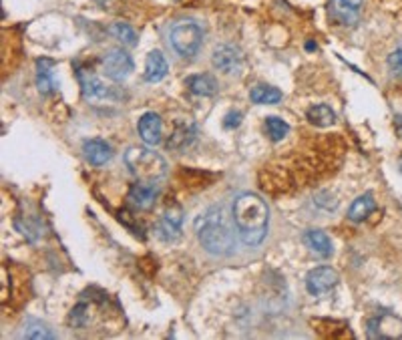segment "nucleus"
Returning a JSON list of instances; mask_svg holds the SVG:
<instances>
[{
	"label": "nucleus",
	"mask_w": 402,
	"mask_h": 340,
	"mask_svg": "<svg viewBox=\"0 0 402 340\" xmlns=\"http://www.w3.org/2000/svg\"><path fill=\"white\" fill-rule=\"evenodd\" d=\"M231 217L236 223V230L246 246H260L268 234L270 223V210L266 202L255 193H240L234 199Z\"/></svg>",
	"instance_id": "nucleus-1"
},
{
	"label": "nucleus",
	"mask_w": 402,
	"mask_h": 340,
	"mask_svg": "<svg viewBox=\"0 0 402 340\" xmlns=\"http://www.w3.org/2000/svg\"><path fill=\"white\" fill-rule=\"evenodd\" d=\"M236 226V223H234ZM223 208H212L195 219V234L201 247L212 256H227L236 247V234Z\"/></svg>",
	"instance_id": "nucleus-2"
},
{
	"label": "nucleus",
	"mask_w": 402,
	"mask_h": 340,
	"mask_svg": "<svg viewBox=\"0 0 402 340\" xmlns=\"http://www.w3.org/2000/svg\"><path fill=\"white\" fill-rule=\"evenodd\" d=\"M125 167L137 182L157 184L167 175V161L147 147H129L123 155Z\"/></svg>",
	"instance_id": "nucleus-3"
},
{
	"label": "nucleus",
	"mask_w": 402,
	"mask_h": 340,
	"mask_svg": "<svg viewBox=\"0 0 402 340\" xmlns=\"http://www.w3.org/2000/svg\"><path fill=\"white\" fill-rule=\"evenodd\" d=\"M169 40L179 57L191 59L199 53V49L203 45V31L193 21H179L171 27Z\"/></svg>",
	"instance_id": "nucleus-4"
},
{
	"label": "nucleus",
	"mask_w": 402,
	"mask_h": 340,
	"mask_svg": "<svg viewBox=\"0 0 402 340\" xmlns=\"http://www.w3.org/2000/svg\"><path fill=\"white\" fill-rule=\"evenodd\" d=\"M133 59L123 49H111L103 57V71L111 81H125L133 73Z\"/></svg>",
	"instance_id": "nucleus-5"
},
{
	"label": "nucleus",
	"mask_w": 402,
	"mask_h": 340,
	"mask_svg": "<svg viewBox=\"0 0 402 340\" xmlns=\"http://www.w3.org/2000/svg\"><path fill=\"white\" fill-rule=\"evenodd\" d=\"M368 337L370 339H401L402 337V318L394 314H382L368 322Z\"/></svg>",
	"instance_id": "nucleus-6"
},
{
	"label": "nucleus",
	"mask_w": 402,
	"mask_h": 340,
	"mask_svg": "<svg viewBox=\"0 0 402 340\" xmlns=\"http://www.w3.org/2000/svg\"><path fill=\"white\" fill-rule=\"evenodd\" d=\"M338 284V274L330 266H320L310 270L306 276V290L312 296H324Z\"/></svg>",
	"instance_id": "nucleus-7"
},
{
	"label": "nucleus",
	"mask_w": 402,
	"mask_h": 340,
	"mask_svg": "<svg viewBox=\"0 0 402 340\" xmlns=\"http://www.w3.org/2000/svg\"><path fill=\"white\" fill-rule=\"evenodd\" d=\"M212 64L223 75H234V73H240V69L244 64V57H242L240 49H236L231 45H219L214 49Z\"/></svg>",
	"instance_id": "nucleus-8"
},
{
	"label": "nucleus",
	"mask_w": 402,
	"mask_h": 340,
	"mask_svg": "<svg viewBox=\"0 0 402 340\" xmlns=\"http://www.w3.org/2000/svg\"><path fill=\"white\" fill-rule=\"evenodd\" d=\"M181 228H184V210L179 206H171L163 212V216L159 219L157 234L165 242H175L181 236Z\"/></svg>",
	"instance_id": "nucleus-9"
},
{
	"label": "nucleus",
	"mask_w": 402,
	"mask_h": 340,
	"mask_svg": "<svg viewBox=\"0 0 402 340\" xmlns=\"http://www.w3.org/2000/svg\"><path fill=\"white\" fill-rule=\"evenodd\" d=\"M157 197H159V187H157V184L139 182V184H135V186L129 189V197L127 199L137 210H149Z\"/></svg>",
	"instance_id": "nucleus-10"
},
{
	"label": "nucleus",
	"mask_w": 402,
	"mask_h": 340,
	"mask_svg": "<svg viewBox=\"0 0 402 340\" xmlns=\"http://www.w3.org/2000/svg\"><path fill=\"white\" fill-rule=\"evenodd\" d=\"M139 137L145 145L155 147L161 143V119L157 113H145L141 119H139Z\"/></svg>",
	"instance_id": "nucleus-11"
},
{
	"label": "nucleus",
	"mask_w": 402,
	"mask_h": 340,
	"mask_svg": "<svg viewBox=\"0 0 402 340\" xmlns=\"http://www.w3.org/2000/svg\"><path fill=\"white\" fill-rule=\"evenodd\" d=\"M83 154L87 157V161L91 163V165H105V163H109L111 161V157H113V147L107 143V141H103V139H89V141H85L83 143Z\"/></svg>",
	"instance_id": "nucleus-12"
},
{
	"label": "nucleus",
	"mask_w": 402,
	"mask_h": 340,
	"mask_svg": "<svg viewBox=\"0 0 402 340\" xmlns=\"http://www.w3.org/2000/svg\"><path fill=\"white\" fill-rule=\"evenodd\" d=\"M364 0H332V16L342 25H354L358 21V10Z\"/></svg>",
	"instance_id": "nucleus-13"
},
{
	"label": "nucleus",
	"mask_w": 402,
	"mask_h": 340,
	"mask_svg": "<svg viewBox=\"0 0 402 340\" xmlns=\"http://www.w3.org/2000/svg\"><path fill=\"white\" fill-rule=\"evenodd\" d=\"M169 71V64L167 59L161 51H151L147 55V61H145V73H143V79L147 83H159L161 79H165Z\"/></svg>",
	"instance_id": "nucleus-14"
},
{
	"label": "nucleus",
	"mask_w": 402,
	"mask_h": 340,
	"mask_svg": "<svg viewBox=\"0 0 402 340\" xmlns=\"http://www.w3.org/2000/svg\"><path fill=\"white\" fill-rule=\"evenodd\" d=\"M55 61L51 59H38L36 61V87L42 95H49L55 91L57 81H55Z\"/></svg>",
	"instance_id": "nucleus-15"
},
{
	"label": "nucleus",
	"mask_w": 402,
	"mask_h": 340,
	"mask_svg": "<svg viewBox=\"0 0 402 340\" xmlns=\"http://www.w3.org/2000/svg\"><path fill=\"white\" fill-rule=\"evenodd\" d=\"M304 242H306V246H308L314 254H318L320 258H330L332 252H334L332 240H330L328 234L322 232V230H308V232L304 234Z\"/></svg>",
	"instance_id": "nucleus-16"
},
{
	"label": "nucleus",
	"mask_w": 402,
	"mask_h": 340,
	"mask_svg": "<svg viewBox=\"0 0 402 340\" xmlns=\"http://www.w3.org/2000/svg\"><path fill=\"white\" fill-rule=\"evenodd\" d=\"M186 87L199 97H212L217 93V81L212 75H191L186 79Z\"/></svg>",
	"instance_id": "nucleus-17"
},
{
	"label": "nucleus",
	"mask_w": 402,
	"mask_h": 340,
	"mask_svg": "<svg viewBox=\"0 0 402 340\" xmlns=\"http://www.w3.org/2000/svg\"><path fill=\"white\" fill-rule=\"evenodd\" d=\"M193 137H195V127L191 123H177L175 127V131H173V135L167 139V149H184L187 147L191 141H193Z\"/></svg>",
	"instance_id": "nucleus-18"
},
{
	"label": "nucleus",
	"mask_w": 402,
	"mask_h": 340,
	"mask_svg": "<svg viewBox=\"0 0 402 340\" xmlns=\"http://www.w3.org/2000/svg\"><path fill=\"white\" fill-rule=\"evenodd\" d=\"M374 210H376V202H374L372 193H364L358 199H354V204L348 210V217L352 221H362V219L370 216Z\"/></svg>",
	"instance_id": "nucleus-19"
},
{
	"label": "nucleus",
	"mask_w": 402,
	"mask_h": 340,
	"mask_svg": "<svg viewBox=\"0 0 402 340\" xmlns=\"http://www.w3.org/2000/svg\"><path fill=\"white\" fill-rule=\"evenodd\" d=\"M306 119L316 127H330L336 123V113L328 105H314L308 109Z\"/></svg>",
	"instance_id": "nucleus-20"
},
{
	"label": "nucleus",
	"mask_w": 402,
	"mask_h": 340,
	"mask_svg": "<svg viewBox=\"0 0 402 340\" xmlns=\"http://www.w3.org/2000/svg\"><path fill=\"white\" fill-rule=\"evenodd\" d=\"M249 97L255 105H276L281 101V91L270 85H255Z\"/></svg>",
	"instance_id": "nucleus-21"
},
{
	"label": "nucleus",
	"mask_w": 402,
	"mask_h": 340,
	"mask_svg": "<svg viewBox=\"0 0 402 340\" xmlns=\"http://www.w3.org/2000/svg\"><path fill=\"white\" fill-rule=\"evenodd\" d=\"M23 339H32V340H40V339H55V332L49 330V326L40 320H34V318H29L23 326V332H21Z\"/></svg>",
	"instance_id": "nucleus-22"
},
{
	"label": "nucleus",
	"mask_w": 402,
	"mask_h": 340,
	"mask_svg": "<svg viewBox=\"0 0 402 340\" xmlns=\"http://www.w3.org/2000/svg\"><path fill=\"white\" fill-rule=\"evenodd\" d=\"M79 79H81V85H83V93L89 99H103L109 95V89L97 79V77H91V75H85L83 71L79 73Z\"/></svg>",
	"instance_id": "nucleus-23"
},
{
	"label": "nucleus",
	"mask_w": 402,
	"mask_h": 340,
	"mask_svg": "<svg viewBox=\"0 0 402 340\" xmlns=\"http://www.w3.org/2000/svg\"><path fill=\"white\" fill-rule=\"evenodd\" d=\"M109 32L121 42V45H125V47H137V42H139V38H137V32H135V29L133 27H129L127 23H113L111 25V29H109Z\"/></svg>",
	"instance_id": "nucleus-24"
},
{
	"label": "nucleus",
	"mask_w": 402,
	"mask_h": 340,
	"mask_svg": "<svg viewBox=\"0 0 402 340\" xmlns=\"http://www.w3.org/2000/svg\"><path fill=\"white\" fill-rule=\"evenodd\" d=\"M264 127H266V133L270 135L272 141H281L288 135V131H290V125L286 123V121H281L279 117H268Z\"/></svg>",
	"instance_id": "nucleus-25"
},
{
	"label": "nucleus",
	"mask_w": 402,
	"mask_h": 340,
	"mask_svg": "<svg viewBox=\"0 0 402 340\" xmlns=\"http://www.w3.org/2000/svg\"><path fill=\"white\" fill-rule=\"evenodd\" d=\"M85 318H87V306L85 304H79V306H75V310L71 312L68 322L73 326H83L85 324Z\"/></svg>",
	"instance_id": "nucleus-26"
},
{
	"label": "nucleus",
	"mask_w": 402,
	"mask_h": 340,
	"mask_svg": "<svg viewBox=\"0 0 402 340\" xmlns=\"http://www.w3.org/2000/svg\"><path fill=\"white\" fill-rule=\"evenodd\" d=\"M388 66H390V71H392L397 77H402V49H397V51L388 57Z\"/></svg>",
	"instance_id": "nucleus-27"
},
{
	"label": "nucleus",
	"mask_w": 402,
	"mask_h": 340,
	"mask_svg": "<svg viewBox=\"0 0 402 340\" xmlns=\"http://www.w3.org/2000/svg\"><path fill=\"white\" fill-rule=\"evenodd\" d=\"M240 123H242V113H240V111H234V113H229V115L225 117L223 127H225V129H231V127H238Z\"/></svg>",
	"instance_id": "nucleus-28"
},
{
	"label": "nucleus",
	"mask_w": 402,
	"mask_h": 340,
	"mask_svg": "<svg viewBox=\"0 0 402 340\" xmlns=\"http://www.w3.org/2000/svg\"><path fill=\"white\" fill-rule=\"evenodd\" d=\"M394 125H397V131H399V135L402 137V115H397V119H394Z\"/></svg>",
	"instance_id": "nucleus-29"
}]
</instances>
